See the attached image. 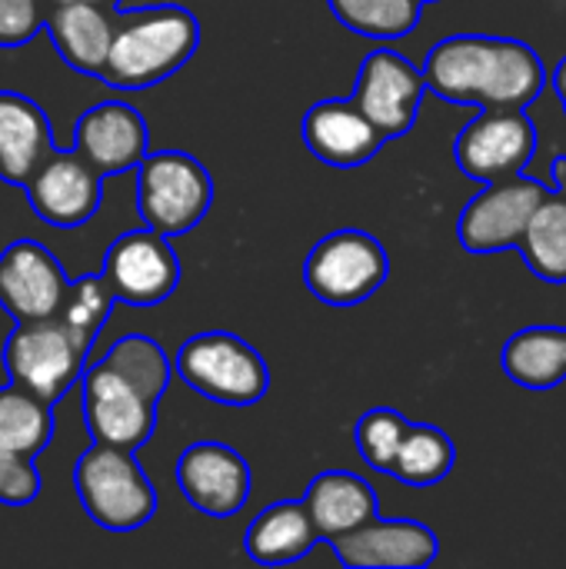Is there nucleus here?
<instances>
[{
  "label": "nucleus",
  "mask_w": 566,
  "mask_h": 569,
  "mask_svg": "<svg viewBox=\"0 0 566 569\" xmlns=\"http://www.w3.org/2000/svg\"><path fill=\"white\" fill-rule=\"evenodd\" d=\"M420 70L434 97L484 110H527L547 87L540 53L514 37H447L430 47Z\"/></svg>",
  "instance_id": "obj_1"
},
{
  "label": "nucleus",
  "mask_w": 566,
  "mask_h": 569,
  "mask_svg": "<svg viewBox=\"0 0 566 569\" xmlns=\"http://www.w3.org/2000/svg\"><path fill=\"white\" fill-rule=\"evenodd\" d=\"M200 47V23L177 3L147 7L113 27L100 80L120 90H143L173 77Z\"/></svg>",
  "instance_id": "obj_2"
},
{
  "label": "nucleus",
  "mask_w": 566,
  "mask_h": 569,
  "mask_svg": "<svg viewBox=\"0 0 566 569\" xmlns=\"http://www.w3.org/2000/svg\"><path fill=\"white\" fill-rule=\"evenodd\" d=\"M73 490L83 513L110 530L130 533L150 523L157 513V490L130 450L93 443L73 467Z\"/></svg>",
  "instance_id": "obj_3"
},
{
  "label": "nucleus",
  "mask_w": 566,
  "mask_h": 569,
  "mask_svg": "<svg viewBox=\"0 0 566 569\" xmlns=\"http://www.w3.org/2000/svg\"><path fill=\"white\" fill-rule=\"evenodd\" d=\"M173 373L200 397L224 407H254L270 390L264 357L227 330L193 333L173 357Z\"/></svg>",
  "instance_id": "obj_4"
},
{
  "label": "nucleus",
  "mask_w": 566,
  "mask_h": 569,
  "mask_svg": "<svg viewBox=\"0 0 566 569\" xmlns=\"http://www.w3.org/2000/svg\"><path fill=\"white\" fill-rule=\"evenodd\" d=\"M214 203V180L207 167L183 150L147 153L137 163V213L163 233L180 237L203 223Z\"/></svg>",
  "instance_id": "obj_5"
},
{
  "label": "nucleus",
  "mask_w": 566,
  "mask_h": 569,
  "mask_svg": "<svg viewBox=\"0 0 566 569\" xmlns=\"http://www.w3.org/2000/svg\"><path fill=\"white\" fill-rule=\"evenodd\" d=\"M390 277L384 243L367 230H334L314 243L304 280L327 307H357L370 300Z\"/></svg>",
  "instance_id": "obj_6"
},
{
  "label": "nucleus",
  "mask_w": 566,
  "mask_h": 569,
  "mask_svg": "<svg viewBox=\"0 0 566 569\" xmlns=\"http://www.w3.org/2000/svg\"><path fill=\"white\" fill-rule=\"evenodd\" d=\"M87 347L57 320H23L3 343V367L10 383L40 397L43 403H57L80 380Z\"/></svg>",
  "instance_id": "obj_7"
},
{
  "label": "nucleus",
  "mask_w": 566,
  "mask_h": 569,
  "mask_svg": "<svg viewBox=\"0 0 566 569\" xmlns=\"http://www.w3.org/2000/svg\"><path fill=\"white\" fill-rule=\"evenodd\" d=\"M537 127L527 110H480L454 140V160L464 177L494 183L517 177L537 153Z\"/></svg>",
  "instance_id": "obj_8"
},
{
  "label": "nucleus",
  "mask_w": 566,
  "mask_h": 569,
  "mask_svg": "<svg viewBox=\"0 0 566 569\" xmlns=\"http://www.w3.org/2000/svg\"><path fill=\"white\" fill-rule=\"evenodd\" d=\"M550 193L547 183L517 173L487 183L464 210L457 220V237L467 253H504L514 250L517 240L524 237L537 203Z\"/></svg>",
  "instance_id": "obj_9"
},
{
  "label": "nucleus",
  "mask_w": 566,
  "mask_h": 569,
  "mask_svg": "<svg viewBox=\"0 0 566 569\" xmlns=\"http://www.w3.org/2000/svg\"><path fill=\"white\" fill-rule=\"evenodd\" d=\"M117 303L157 307L180 283V260L170 247V237L157 230H130L117 237L103 257L100 270Z\"/></svg>",
  "instance_id": "obj_10"
},
{
  "label": "nucleus",
  "mask_w": 566,
  "mask_h": 569,
  "mask_svg": "<svg viewBox=\"0 0 566 569\" xmlns=\"http://www.w3.org/2000/svg\"><path fill=\"white\" fill-rule=\"evenodd\" d=\"M424 93H427L424 70L410 63L404 53L390 47H377L364 57L350 100L367 113V120L387 140H394L417 123Z\"/></svg>",
  "instance_id": "obj_11"
},
{
  "label": "nucleus",
  "mask_w": 566,
  "mask_h": 569,
  "mask_svg": "<svg viewBox=\"0 0 566 569\" xmlns=\"http://www.w3.org/2000/svg\"><path fill=\"white\" fill-rule=\"evenodd\" d=\"M80 407L93 443H110L133 453L153 437L157 403H150L137 387H130L100 360L83 370Z\"/></svg>",
  "instance_id": "obj_12"
},
{
  "label": "nucleus",
  "mask_w": 566,
  "mask_h": 569,
  "mask_svg": "<svg viewBox=\"0 0 566 569\" xmlns=\"http://www.w3.org/2000/svg\"><path fill=\"white\" fill-rule=\"evenodd\" d=\"M177 487L183 500L200 510L203 517L227 520L244 510L250 500V467L247 460L217 440H200L190 443L177 457Z\"/></svg>",
  "instance_id": "obj_13"
},
{
  "label": "nucleus",
  "mask_w": 566,
  "mask_h": 569,
  "mask_svg": "<svg viewBox=\"0 0 566 569\" xmlns=\"http://www.w3.org/2000/svg\"><path fill=\"white\" fill-rule=\"evenodd\" d=\"M70 277L40 240H13L0 253V307L17 320H47L63 307Z\"/></svg>",
  "instance_id": "obj_14"
},
{
  "label": "nucleus",
  "mask_w": 566,
  "mask_h": 569,
  "mask_svg": "<svg viewBox=\"0 0 566 569\" xmlns=\"http://www.w3.org/2000/svg\"><path fill=\"white\" fill-rule=\"evenodd\" d=\"M100 173L77 150H53L23 183L30 210L57 230L83 227L100 207Z\"/></svg>",
  "instance_id": "obj_15"
},
{
  "label": "nucleus",
  "mask_w": 566,
  "mask_h": 569,
  "mask_svg": "<svg viewBox=\"0 0 566 569\" xmlns=\"http://www.w3.org/2000/svg\"><path fill=\"white\" fill-rule=\"evenodd\" d=\"M73 150L100 177H117L137 170L150 153V130L143 113L127 100H103L80 113L73 127Z\"/></svg>",
  "instance_id": "obj_16"
},
{
  "label": "nucleus",
  "mask_w": 566,
  "mask_h": 569,
  "mask_svg": "<svg viewBox=\"0 0 566 569\" xmlns=\"http://www.w3.org/2000/svg\"><path fill=\"white\" fill-rule=\"evenodd\" d=\"M337 560L350 569H424L440 553V540L417 520H367L330 540Z\"/></svg>",
  "instance_id": "obj_17"
},
{
  "label": "nucleus",
  "mask_w": 566,
  "mask_h": 569,
  "mask_svg": "<svg viewBox=\"0 0 566 569\" xmlns=\"http://www.w3.org/2000/svg\"><path fill=\"white\" fill-rule=\"evenodd\" d=\"M304 143L330 167H360L380 153L387 137L350 97H330L304 113Z\"/></svg>",
  "instance_id": "obj_18"
},
{
  "label": "nucleus",
  "mask_w": 566,
  "mask_h": 569,
  "mask_svg": "<svg viewBox=\"0 0 566 569\" xmlns=\"http://www.w3.org/2000/svg\"><path fill=\"white\" fill-rule=\"evenodd\" d=\"M53 153L50 120L23 93L0 90V180L23 187Z\"/></svg>",
  "instance_id": "obj_19"
},
{
  "label": "nucleus",
  "mask_w": 566,
  "mask_h": 569,
  "mask_svg": "<svg viewBox=\"0 0 566 569\" xmlns=\"http://www.w3.org/2000/svg\"><path fill=\"white\" fill-rule=\"evenodd\" d=\"M304 507L324 540L344 537L367 520L380 517L377 490L350 470H324L310 480Z\"/></svg>",
  "instance_id": "obj_20"
},
{
  "label": "nucleus",
  "mask_w": 566,
  "mask_h": 569,
  "mask_svg": "<svg viewBox=\"0 0 566 569\" xmlns=\"http://www.w3.org/2000/svg\"><path fill=\"white\" fill-rule=\"evenodd\" d=\"M50 40L63 63H70L77 73L97 77L103 73L110 40H113V23L103 7L93 3H50L47 23Z\"/></svg>",
  "instance_id": "obj_21"
},
{
  "label": "nucleus",
  "mask_w": 566,
  "mask_h": 569,
  "mask_svg": "<svg viewBox=\"0 0 566 569\" xmlns=\"http://www.w3.org/2000/svg\"><path fill=\"white\" fill-rule=\"evenodd\" d=\"M317 540L320 533L304 500H280L254 517L244 537V550L260 567H284L304 560L317 547Z\"/></svg>",
  "instance_id": "obj_22"
},
{
  "label": "nucleus",
  "mask_w": 566,
  "mask_h": 569,
  "mask_svg": "<svg viewBox=\"0 0 566 569\" xmlns=\"http://www.w3.org/2000/svg\"><path fill=\"white\" fill-rule=\"evenodd\" d=\"M500 367L524 390H557L566 380V327L517 330L504 343Z\"/></svg>",
  "instance_id": "obj_23"
},
{
  "label": "nucleus",
  "mask_w": 566,
  "mask_h": 569,
  "mask_svg": "<svg viewBox=\"0 0 566 569\" xmlns=\"http://www.w3.org/2000/svg\"><path fill=\"white\" fill-rule=\"evenodd\" d=\"M517 250L524 257V263L530 267V273L544 283H554V287H564L566 283V193L560 190H550L524 237L517 240Z\"/></svg>",
  "instance_id": "obj_24"
},
{
  "label": "nucleus",
  "mask_w": 566,
  "mask_h": 569,
  "mask_svg": "<svg viewBox=\"0 0 566 569\" xmlns=\"http://www.w3.org/2000/svg\"><path fill=\"white\" fill-rule=\"evenodd\" d=\"M454 463H457L454 440L440 427L410 423L400 440V450L394 457L390 477L407 487H434L450 477Z\"/></svg>",
  "instance_id": "obj_25"
},
{
  "label": "nucleus",
  "mask_w": 566,
  "mask_h": 569,
  "mask_svg": "<svg viewBox=\"0 0 566 569\" xmlns=\"http://www.w3.org/2000/svg\"><path fill=\"white\" fill-rule=\"evenodd\" d=\"M53 437V413L50 403L27 393L23 387L10 383L0 387V450L33 460L47 450Z\"/></svg>",
  "instance_id": "obj_26"
},
{
  "label": "nucleus",
  "mask_w": 566,
  "mask_h": 569,
  "mask_svg": "<svg viewBox=\"0 0 566 569\" xmlns=\"http://www.w3.org/2000/svg\"><path fill=\"white\" fill-rule=\"evenodd\" d=\"M100 363H107L130 387H137L150 403H160V397L170 387V373H173V363L163 353V347L143 333H127V337L113 340L110 350L100 357Z\"/></svg>",
  "instance_id": "obj_27"
},
{
  "label": "nucleus",
  "mask_w": 566,
  "mask_h": 569,
  "mask_svg": "<svg viewBox=\"0 0 566 569\" xmlns=\"http://www.w3.org/2000/svg\"><path fill=\"white\" fill-rule=\"evenodd\" d=\"M330 13L354 33L367 40H400L417 30L424 3L420 0H327Z\"/></svg>",
  "instance_id": "obj_28"
},
{
  "label": "nucleus",
  "mask_w": 566,
  "mask_h": 569,
  "mask_svg": "<svg viewBox=\"0 0 566 569\" xmlns=\"http://www.w3.org/2000/svg\"><path fill=\"white\" fill-rule=\"evenodd\" d=\"M113 303L117 300H113V293L103 283L100 273L80 277V280H70L67 297H63V307L57 310V320L90 350L93 340H97V333H100V327H103V320L110 317Z\"/></svg>",
  "instance_id": "obj_29"
},
{
  "label": "nucleus",
  "mask_w": 566,
  "mask_h": 569,
  "mask_svg": "<svg viewBox=\"0 0 566 569\" xmlns=\"http://www.w3.org/2000/svg\"><path fill=\"white\" fill-rule=\"evenodd\" d=\"M407 427H410V420L400 410H390V407L367 410L357 420V430H354V443H357L364 463L370 470L390 477V467H394V457L400 450V440H404Z\"/></svg>",
  "instance_id": "obj_30"
},
{
  "label": "nucleus",
  "mask_w": 566,
  "mask_h": 569,
  "mask_svg": "<svg viewBox=\"0 0 566 569\" xmlns=\"http://www.w3.org/2000/svg\"><path fill=\"white\" fill-rule=\"evenodd\" d=\"M47 0H0V47L30 43L47 23Z\"/></svg>",
  "instance_id": "obj_31"
},
{
  "label": "nucleus",
  "mask_w": 566,
  "mask_h": 569,
  "mask_svg": "<svg viewBox=\"0 0 566 569\" xmlns=\"http://www.w3.org/2000/svg\"><path fill=\"white\" fill-rule=\"evenodd\" d=\"M40 497V473L33 460L0 450V503L27 507Z\"/></svg>",
  "instance_id": "obj_32"
},
{
  "label": "nucleus",
  "mask_w": 566,
  "mask_h": 569,
  "mask_svg": "<svg viewBox=\"0 0 566 569\" xmlns=\"http://www.w3.org/2000/svg\"><path fill=\"white\" fill-rule=\"evenodd\" d=\"M550 170H554V190L566 193V153H557V157H554Z\"/></svg>",
  "instance_id": "obj_33"
},
{
  "label": "nucleus",
  "mask_w": 566,
  "mask_h": 569,
  "mask_svg": "<svg viewBox=\"0 0 566 569\" xmlns=\"http://www.w3.org/2000/svg\"><path fill=\"white\" fill-rule=\"evenodd\" d=\"M554 90H557V97L566 103V57L557 63V70H554Z\"/></svg>",
  "instance_id": "obj_34"
},
{
  "label": "nucleus",
  "mask_w": 566,
  "mask_h": 569,
  "mask_svg": "<svg viewBox=\"0 0 566 569\" xmlns=\"http://www.w3.org/2000/svg\"><path fill=\"white\" fill-rule=\"evenodd\" d=\"M47 3H93V7H117L120 0H47Z\"/></svg>",
  "instance_id": "obj_35"
},
{
  "label": "nucleus",
  "mask_w": 566,
  "mask_h": 569,
  "mask_svg": "<svg viewBox=\"0 0 566 569\" xmlns=\"http://www.w3.org/2000/svg\"><path fill=\"white\" fill-rule=\"evenodd\" d=\"M420 3H430V0H420Z\"/></svg>",
  "instance_id": "obj_36"
},
{
  "label": "nucleus",
  "mask_w": 566,
  "mask_h": 569,
  "mask_svg": "<svg viewBox=\"0 0 566 569\" xmlns=\"http://www.w3.org/2000/svg\"><path fill=\"white\" fill-rule=\"evenodd\" d=\"M564 110H566V103H564Z\"/></svg>",
  "instance_id": "obj_37"
}]
</instances>
